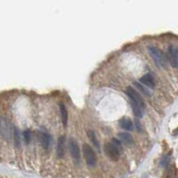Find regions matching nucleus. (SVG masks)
<instances>
[{
    "mask_svg": "<svg viewBox=\"0 0 178 178\" xmlns=\"http://www.w3.org/2000/svg\"><path fill=\"white\" fill-rule=\"evenodd\" d=\"M13 142H14V144L16 147H20V132H19V129L17 127H13Z\"/></svg>",
    "mask_w": 178,
    "mask_h": 178,
    "instance_id": "nucleus-14",
    "label": "nucleus"
},
{
    "mask_svg": "<svg viewBox=\"0 0 178 178\" xmlns=\"http://www.w3.org/2000/svg\"><path fill=\"white\" fill-rule=\"evenodd\" d=\"M126 95H128V97L131 99L132 103L136 104L137 106L141 107L142 109H144V108H145V103H144V102H143V100L141 95H140L137 91H136L133 87H131V86L127 87V89L126 90Z\"/></svg>",
    "mask_w": 178,
    "mask_h": 178,
    "instance_id": "nucleus-4",
    "label": "nucleus"
},
{
    "mask_svg": "<svg viewBox=\"0 0 178 178\" xmlns=\"http://www.w3.org/2000/svg\"><path fill=\"white\" fill-rule=\"evenodd\" d=\"M168 56L173 67L178 69V47L171 46L168 47Z\"/></svg>",
    "mask_w": 178,
    "mask_h": 178,
    "instance_id": "nucleus-6",
    "label": "nucleus"
},
{
    "mask_svg": "<svg viewBox=\"0 0 178 178\" xmlns=\"http://www.w3.org/2000/svg\"><path fill=\"white\" fill-rule=\"evenodd\" d=\"M120 144L117 143H107L104 144V152L111 160L117 161L119 159V147Z\"/></svg>",
    "mask_w": 178,
    "mask_h": 178,
    "instance_id": "nucleus-3",
    "label": "nucleus"
},
{
    "mask_svg": "<svg viewBox=\"0 0 178 178\" xmlns=\"http://www.w3.org/2000/svg\"><path fill=\"white\" fill-rule=\"evenodd\" d=\"M70 151H71L72 159L76 162H78L80 160V150H79L78 144L74 138L70 139Z\"/></svg>",
    "mask_w": 178,
    "mask_h": 178,
    "instance_id": "nucleus-5",
    "label": "nucleus"
},
{
    "mask_svg": "<svg viewBox=\"0 0 178 178\" xmlns=\"http://www.w3.org/2000/svg\"><path fill=\"white\" fill-rule=\"evenodd\" d=\"M170 162V157H169V155H166L164 156V157L161 159L160 160V166L162 167H167V166L169 164Z\"/></svg>",
    "mask_w": 178,
    "mask_h": 178,
    "instance_id": "nucleus-17",
    "label": "nucleus"
},
{
    "mask_svg": "<svg viewBox=\"0 0 178 178\" xmlns=\"http://www.w3.org/2000/svg\"><path fill=\"white\" fill-rule=\"evenodd\" d=\"M87 136H88L89 140L92 142V143L94 144V146H95L97 150H100L99 140L97 139V136H96V135H95V131H93V130H88V131H87Z\"/></svg>",
    "mask_w": 178,
    "mask_h": 178,
    "instance_id": "nucleus-13",
    "label": "nucleus"
},
{
    "mask_svg": "<svg viewBox=\"0 0 178 178\" xmlns=\"http://www.w3.org/2000/svg\"><path fill=\"white\" fill-rule=\"evenodd\" d=\"M23 137H24V140L27 143H30V139H31V133L30 130H25L23 132Z\"/></svg>",
    "mask_w": 178,
    "mask_h": 178,
    "instance_id": "nucleus-18",
    "label": "nucleus"
},
{
    "mask_svg": "<svg viewBox=\"0 0 178 178\" xmlns=\"http://www.w3.org/2000/svg\"><path fill=\"white\" fill-rule=\"evenodd\" d=\"M65 137L64 136H60L58 138L57 142V148H56V154L59 158H63L65 154V149H66V144H65Z\"/></svg>",
    "mask_w": 178,
    "mask_h": 178,
    "instance_id": "nucleus-7",
    "label": "nucleus"
},
{
    "mask_svg": "<svg viewBox=\"0 0 178 178\" xmlns=\"http://www.w3.org/2000/svg\"><path fill=\"white\" fill-rule=\"evenodd\" d=\"M39 138H40V142H41L43 148L44 150H48V148L50 146V142H51L50 136L47 133H41L39 135Z\"/></svg>",
    "mask_w": 178,
    "mask_h": 178,
    "instance_id": "nucleus-9",
    "label": "nucleus"
},
{
    "mask_svg": "<svg viewBox=\"0 0 178 178\" xmlns=\"http://www.w3.org/2000/svg\"><path fill=\"white\" fill-rule=\"evenodd\" d=\"M132 108H133V111H134V114H135L136 117L137 118H142L143 116V111L141 107L137 106L136 104H134L132 103Z\"/></svg>",
    "mask_w": 178,
    "mask_h": 178,
    "instance_id": "nucleus-15",
    "label": "nucleus"
},
{
    "mask_svg": "<svg viewBox=\"0 0 178 178\" xmlns=\"http://www.w3.org/2000/svg\"><path fill=\"white\" fill-rule=\"evenodd\" d=\"M135 85L140 91H142V93L143 94H144L145 95H150V91H149V89H147V88H145L143 85H141L140 83H138V82H135Z\"/></svg>",
    "mask_w": 178,
    "mask_h": 178,
    "instance_id": "nucleus-16",
    "label": "nucleus"
},
{
    "mask_svg": "<svg viewBox=\"0 0 178 178\" xmlns=\"http://www.w3.org/2000/svg\"><path fill=\"white\" fill-rule=\"evenodd\" d=\"M119 138L120 141H122L126 145H131V144L134 143V138H133V136L130 135V134L119 133Z\"/></svg>",
    "mask_w": 178,
    "mask_h": 178,
    "instance_id": "nucleus-12",
    "label": "nucleus"
},
{
    "mask_svg": "<svg viewBox=\"0 0 178 178\" xmlns=\"http://www.w3.org/2000/svg\"><path fill=\"white\" fill-rule=\"evenodd\" d=\"M140 82L142 84H143L145 86H147L148 88H154L155 86V82L153 79V77L150 74H145L143 75L141 78H140Z\"/></svg>",
    "mask_w": 178,
    "mask_h": 178,
    "instance_id": "nucleus-8",
    "label": "nucleus"
},
{
    "mask_svg": "<svg viewBox=\"0 0 178 178\" xmlns=\"http://www.w3.org/2000/svg\"><path fill=\"white\" fill-rule=\"evenodd\" d=\"M149 53L155 61V64L160 67V68H166L167 67V58L166 55L163 54V52L156 47H149Z\"/></svg>",
    "mask_w": 178,
    "mask_h": 178,
    "instance_id": "nucleus-1",
    "label": "nucleus"
},
{
    "mask_svg": "<svg viewBox=\"0 0 178 178\" xmlns=\"http://www.w3.org/2000/svg\"><path fill=\"white\" fill-rule=\"evenodd\" d=\"M83 154H84L85 162L89 167H94L96 166L97 156H96L95 150H93V148L89 144H87V143L83 144Z\"/></svg>",
    "mask_w": 178,
    "mask_h": 178,
    "instance_id": "nucleus-2",
    "label": "nucleus"
},
{
    "mask_svg": "<svg viewBox=\"0 0 178 178\" xmlns=\"http://www.w3.org/2000/svg\"><path fill=\"white\" fill-rule=\"evenodd\" d=\"M119 126L126 131H132L134 128V124H133L132 120L126 117H125L119 120Z\"/></svg>",
    "mask_w": 178,
    "mask_h": 178,
    "instance_id": "nucleus-11",
    "label": "nucleus"
},
{
    "mask_svg": "<svg viewBox=\"0 0 178 178\" xmlns=\"http://www.w3.org/2000/svg\"><path fill=\"white\" fill-rule=\"evenodd\" d=\"M60 112H61V122L64 127L67 126V124H68V110L66 109V106L63 103H60Z\"/></svg>",
    "mask_w": 178,
    "mask_h": 178,
    "instance_id": "nucleus-10",
    "label": "nucleus"
}]
</instances>
